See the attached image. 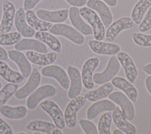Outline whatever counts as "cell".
Wrapping results in <instances>:
<instances>
[{
	"label": "cell",
	"instance_id": "obj_36",
	"mask_svg": "<svg viewBox=\"0 0 151 134\" xmlns=\"http://www.w3.org/2000/svg\"><path fill=\"white\" fill-rule=\"evenodd\" d=\"M132 38L134 43L139 46L151 47V34L134 32L132 34Z\"/></svg>",
	"mask_w": 151,
	"mask_h": 134
},
{
	"label": "cell",
	"instance_id": "obj_37",
	"mask_svg": "<svg viewBox=\"0 0 151 134\" xmlns=\"http://www.w3.org/2000/svg\"><path fill=\"white\" fill-rule=\"evenodd\" d=\"M80 125L86 134H97L98 130L94 123L88 119H80Z\"/></svg>",
	"mask_w": 151,
	"mask_h": 134
},
{
	"label": "cell",
	"instance_id": "obj_26",
	"mask_svg": "<svg viewBox=\"0 0 151 134\" xmlns=\"http://www.w3.org/2000/svg\"><path fill=\"white\" fill-rule=\"evenodd\" d=\"M26 128L29 130L40 131L47 134H63L61 130L55 124L41 120L31 121L27 125Z\"/></svg>",
	"mask_w": 151,
	"mask_h": 134
},
{
	"label": "cell",
	"instance_id": "obj_30",
	"mask_svg": "<svg viewBox=\"0 0 151 134\" xmlns=\"http://www.w3.org/2000/svg\"><path fill=\"white\" fill-rule=\"evenodd\" d=\"M113 90V86L111 83L107 82L103 84L98 89L89 91L84 97L90 102H96L102 99L106 98Z\"/></svg>",
	"mask_w": 151,
	"mask_h": 134
},
{
	"label": "cell",
	"instance_id": "obj_46",
	"mask_svg": "<svg viewBox=\"0 0 151 134\" xmlns=\"http://www.w3.org/2000/svg\"><path fill=\"white\" fill-rule=\"evenodd\" d=\"M113 133V134H123L124 133L122 130H120L119 129H116L114 130Z\"/></svg>",
	"mask_w": 151,
	"mask_h": 134
},
{
	"label": "cell",
	"instance_id": "obj_12",
	"mask_svg": "<svg viewBox=\"0 0 151 134\" xmlns=\"http://www.w3.org/2000/svg\"><path fill=\"white\" fill-rule=\"evenodd\" d=\"M67 73L70 79V86L68 91V96L70 99H72L79 96L81 91V76L78 69L74 66H68L67 68Z\"/></svg>",
	"mask_w": 151,
	"mask_h": 134
},
{
	"label": "cell",
	"instance_id": "obj_6",
	"mask_svg": "<svg viewBox=\"0 0 151 134\" xmlns=\"http://www.w3.org/2000/svg\"><path fill=\"white\" fill-rule=\"evenodd\" d=\"M110 100L117 104L127 120H131L134 117V107L131 100L124 93L116 91L109 95Z\"/></svg>",
	"mask_w": 151,
	"mask_h": 134
},
{
	"label": "cell",
	"instance_id": "obj_22",
	"mask_svg": "<svg viewBox=\"0 0 151 134\" xmlns=\"http://www.w3.org/2000/svg\"><path fill=\"white\" fill-rule=\"evenodd\" d=\"M14 48L18 51H34L40 53H47L48 49L46 45L37 39L23 38L17 43Z\"/></svg>",
	"mask_w": 151,
	"mask_h": 134
},
{
	"label": "cell",
	"instance_id": "obj_1",
	"mask_svg": "<svg viewBox=\"0 0 151 134\" xmlns=\"http://www.w3.org/2000/svg\"><path fill=\"white\" fill-rule=\"evenodd\" d=\"M79 11L81 16L92 28L95 40L102 41L105 37V27L97 13L93 9L86 6L80 8Z\"/></svg>",
	"mask_w": 151,
	"mask_h": 134
},
{
	"label": "cell",
	"instance_id": "obj_48",
	"mask_svg": "<svg viewBox=\"0 0 151 134\" xmlns=\"http://www.w3.org/2000/svg\"><path fill=\"white\" fill-rule=\"evenodd\" d=\"M19 133V134H21V133H25L24 132H19V133Z\"/></svg>",
	"mask_w": 151,
	"mask_h": 134
},
{
	"label": "cell",
	"instance_id": "obj_4",
	"mask_svg": "<svg viewBox=\"0 0 151 134\" xmlns=\"http://www.w3.org/2000/svg\"><path fill=\"white\" fill-rule=\"evenodd\" d=\"M120 63L114 55H112L107 63L106 68L101 73L93 75V80L97 84H103L110 81L117 74L120 69Z\"/></svg>",
	"mask_w": 151,
	"mask_h": 134
},
{
	"label": "cell",
	"instance_id": "obj_28",
	"mask_svg": "<svg viewBox=\"0 0 151 134\" xmlns=\"http://www.w3.org/2000/svg\"><path fill=\"white\" fill-rule=\"evenodd\" d=\"M0 76L8 83H19L25 79L21 73L12 70L2 60H0Z\"/></svg>",
	"mask_w": 151,
	"mask_h": 134
},
{
	"label": "cell",
	"instance_id": "obj_17",
	"mask_svg": "<svg viewBox=\"0 0 151 134\" xmlns=\"http://www.w3.org/2000/svg\"><path fill=\"white\" fill-rule=\"evenodd\" d=\"M15 15V7L8 0L3 2V15L0 23V32L6 33L11 30Z\"/></svg>",
	"mask_w": 151,
	"mask_h": 134
},
{
	"label": "cell",
	"instance_id": "obj_31",
	"mask_svg": "<svg viewBox=\"0 0 151 134\" xmlns=\"http://www.w3.org/2000/svg\"><path fill=\"white\" fill-rule=\"evenodd\" d=\"M35 39L41 41L47 45L52 51L60 53L61 44L59 40L51 33L45 31H37L34 34Z\"/></svg>",
	"mask_w": 151,
	"mask_h": 134
},
{
	"label": "cell",
	"instance_id": "obj_3",
	"mask_svg": "<svg viewBox=\"0 0 151 134\" xmlns=\"http://www.w3.org/2000/svg\"><path fill=\"white\" fill-rule=\"evenodd\" d=\"M57 92V89L51 84H45L37 87L28 96L27 106L29 109H34L41 100L45 98L55 96Z\"/></svg>",
	"mask_w": 151,
	"mask_h": 134
},
{
	"label": "cell",
	"instance_id": "obj_29",
	"mask_svg": "<svg viewBox=\"0 0 151 134\" xmlns=\"http://www.w3.org/2000/svg\"><path fill=\"white\" fill-rule=\"evenodd\" d=\"M25 17L28 25L37 31H47L52 26L51 22L40 19L31 9L27 11Z\"/></svg>",
	"mask_w": 151,
	"mask_h": 134
},
{
	"label": "cell",
	"instance_id": "obj_45",
	"mask_svg": "<svg viewBox=\"0 0 151 134\" xmlns=\"http://www.w3.org/2000/svg\"><path fill=\"white\" fill-rule=\"evenodd\" d=\"M110 6H115L117 5V0H101Z\"/></svg>",
	"mask_w": 151,
	"mask_h": 134
},
{
	"label": "cell",
	"instance_id": "obj_11",
	"mask_svg": "<svg viewBox=\"0 0 151 134\" xmlns=\"http://www.w3.org/2000/svg\"><path fill=\"white\" fill-rule=\"evenodd\" d=\"M100 60L97 57L87 59L84 63L81 70V80L84 87L87 89H92L94 86L93 80V71L99 64Z\"/></svg>",
	"mask_w": 151,
	"mask_h": 134
},
{
	"label": "cell",
	"instance_id": "obj_13",
	"mask_svg": "<svg viewBox=\"0 0 151 134\" xmlns=\"http://www.w3.org/2000/svg\"><path fill=\"white\" fill-rule=\"evenodd\" d=\"M86 4L87 7L98 12L104 27L108 28L112 23L113 15L106 4L101 0H88Z\"/></svg>",
	"mask_w": 151,
	"mask_h": 134
},
{
	"label": "cell",
	"instance_id": "obj_7",
	"mask_svg": "<svg viewBox=\"0 0 151 134\" xmlns=\"http://www.w3.org/2000/svg\"><path fill=\"white\" fill-rule=\"evenodd\" d=\"M43 76L55 79L60 85L65 90H68L70 86V79L65 70L57 65L45 66L41 69Z\"/></svg>",
	"mask_w": 151,
	"mask_h": 134
},
{
	"label": "cell",
	"instance_id": "obj_8",
	"mask_svg": "<svg viewBox=\"0 0 151 134\" xmlns=\"http://www.w3.org/2000/svg\"><path fill=\"white\" fill-rule=\"evenodd\" d=\"M41 74L37 68H33L27 83L15 91L14 94L15 98L23 99L28 97L38 87L41 81Z\"/></svg>",
	"mask_w": 151,
	"mask_h": 134
},
{
	"label": "cell",
	"instance_id": "obj_47",
	"mask_svg": "<svg viewBox=\"0 0 151 134\" xmlns=\"http://www.w3.org/2000/svg\"><path fill=\"white\" fill-rule=\"evenodd\" d=\"M1 87H2V84H1V81H0V89L1 88Z\"/></svg>",
	"mask_w": 151,
	"mask_h": 134
},
{
	"label": "cell",
	"instance_id": "obj_42",
	"mask_svg": "<svg viewBox=\"0 0 151 134\" xmlns=\"http://www.w3.org/2000/svg\"><path fill=\"white\" fill-rule=\"evenodd\" d=\"M8 59V55L7 51L2 47H0V60L7 61Z\"/></svg>",
	"mask_w": 151,
	"mask_h": 134
},
{
	"label": "cell",
	"instance_id": "obj_10",
	"mask_svg": "<svg viewBox=\"0 0 151 134\" xmlns=\"http://www.w3.org/2000/svg\"><path fill=\"white\" fill-rule=\"evenodd\" d=\"M41 109L48 113L53 120L55 125L62 129L65 127V122L64 114L58 106L53 101L50 100H44L40 103Z\"/></svg>",
	"mask_w": 151,
	"mask_h": 134
},
{
	"label": "cell",
	"instance_id": "obj_23",
	"mask_svg": "<svg viewBox=\"0 0 151 134\" xmlns=\"http://www.w3.org/2000/svg\"><path fill=\"white\" fill-rule=\"evenodd\" d=\"M112 119L116 126L124 133L134 134L136 132V128L135 126L127 122L119 107H116L113 110Z\"/></svg>",
	"mask_w": 151,
	"mask_h": 134
},
{
	"label": "cell",
	"instance_id": "obj_43",
	"mask_svg": "<svg viewBox=\"0 0 151 134\" xmlns=\"http://www.w3.org/2000/svg\"><path fill=\"white\" fill-rule=\"evenodd\" d=\"M145 86L147 90L151 94V75L146 77L145 80Z\"/></svg>",
	"mask_w": 151,
	"mask_h": 134
},
{
	"label": "cell",
	"instance_id": "obj_38",
	"mask_svg": "<svg viewBox=\"0 0 151 134\" xmlns=\"http://www.w3.org/2000/svg\"><path fill=\"white\" fill-rule=\"evenodd\" d=\"M138 28L140 32H146L151 29V6L149 7L144 19L139 24Z\"/></svg>",
	"mask_w": 151,
	"mask_h": 134
},
{
	"label": "cell",
	"instance_id": "obj_18",
	"mask_svg": "<svg viewBox=\"0 0 151 134\" xmlns=\"http://www.w3.org/2000/svg\"><path fill=\"white\" fill-rule=\"evenodd\" d=\"M116 57L124 70L127 79L133 83L137 76V70L133 60L128 54L123 51L119 52Z\"/></svg>",
	"mask_w": 151,
	"mask_h": 134
},
{
	"label": "cell",
	"instance_id": "obj_27",
	"mask_svg": "<svg viewBox=\"0 0 151 134\" xmlns=\"http://www.w3.org/2000/svg\"><path fill=\"white\" fill-rule=\"evenodd\" d=\"M0 113L8 119H20L26 116L27 109L22 105L11 106L4 104L0 106Z\"/></svg>",
	"mask_w": 151,
	"mask_h": 134
},
{
	"label": "cell",
	"instance_id": "obj_39",
	"mask_svg": "<svg viewBox=\"0 0 151 134\" xmlns=\"http://www.w3.org/2000/svg\"><path fill=\"white\" fill-rule=\"evenodd\" d=\"M11 127L5 120L0 117V134H13Z\"/></svg>",
	"mask_w": 151,
	"mask_h": 134
},
{
	"label": "cell",
	"instance_id": "obj_16",
	"mask_svg": "<svg viewBox=\"0 0 151 134\" xmlns=\"http://www.w3.org/2000/svg\"><path fill=\"white\" fill-rule=\"evenodd\" d=\"M7 53L8 57L17 64L24 78H28L32 69L30 61L26 55L17 50H11L8 51Z\"/></svg>",
	"mask_w": 151,
	"mask_h": 134
},
{
	"label": "cell",
	"instance_id": "obj_21",
	"mask_svg": "<svg viewBox=\"0 0 151 134\" xmlns=\"http://www.w3.org/2000/svg\"><path fill=\"white\" fill-rule=\"evenodd\" d=\"M25 55L31 63L44 66L52 64L57 60L58 57L57 53L55 51L40 53L34 51H28L26 52Z\"/></svg>",
	"mask_w": 151,
	"mask_h": 134
},
{
	"label": "cell",
	"instance_id": "obj_41",
	"mask_svg": "<svg viewBox=\"0 0 151 134\" xmlns=\"http://www.w3.org/2000/svg\"><path fill=\"white\" fill-rule=\"evenodd\" d=\"M70 5L73 6L81 7L86 5L87 1V0H65Z\"/></svg>",
	"mask_w": 151,
	"mask_h": 134
},
{
	"label": "cell",
	"instance_id": "obj_40",
	"mask_svg": "<svg viewBox=\"0 0 151 134\" xmlns=\"http://www.w3.org/2000/svg\"><path fill=\"white\" fill-rule=\"evenodd\" d=\"M41 0H24V9L28 11L34 8Z\"/></svg>",
	"mask_w": 151,
	"mask_h": 134
},
{
	"label": "cell",
	"instance_id": "obj_20",
	"mask_svg": "<svg viewBox=\"0 0 151 134\" xmlns=\"http://www.w3.org/2000/svg\"><path fill=\"white\" fill-rule=\"evenodd\" d=\"M36 15L40 19L47 22L61 23L68 18V9H63L51 11L40 9L37 11Z\"/></svg>",
	"mask_w": 151,
	"mask_h": 134
},
{
	"label": "cell",
	"instance_id": "obj_25",
	"mask_svg": "<svg viewBox=\"0 0 151 134\" xmlns=\"http://www.w3.org/2000/svg\"><path fill=\"white\" fill-rule=\"evenodd\" d=\"M116 105L111 100L104 99L97 100L92 104L87 109V118L91 120L95 118L99 113L104 111H113L116 108Z\"/></svg>",
	"mask_w": 151,
	"mask_h": 134
},
{
	"label": "cell",
	"instance_id": "obj_33",
	"mask_svg": "<svg viewBox=\"0 0 151 134\" xmlns=\"http://www.w3.org/2000/svg\"><path fill=\"white\" fill-rule=\"evenodd\" d=\"M112 120V113L110 111L104 113L100 118L98 123V133L111 134L110 126Z\"/></svg>",
	"mask_w": 151,
	"mask_h": 134
},
{
	"label": "cell",
	"instance_id": "obj_14",
	"mask_svg": "<svg viewBox=\"0 0 151 134\" xmlns=\"http://www.w3.org/2000/svg\"><path fill=\"white\" fill-rule=\"evenodd\" d=\"M68 16L73 26L84 35H90L93 34L91 26L86 23L82 19L78 7L73 6L68 10Z\"/></svg>",
	"mask_w": 151,
	"mask_h": 134
},
{
	"label": "cell",
	"instance_id": "obj_2",
	"mask_svg": "<svg viewBox=\"0 0 151 134\" xmlns=\"http://www.w3.org/2000/svg\"><path fill=\"white\" fill-rule=\"evenodd\" d=\"M50 32L56 35L65 37L73 43L81 45L84 42V37L76 28L65 24H55L49 30Z\"/></svg>",
	"mask_w": 151,
	"mask_h": 134
},
{
	"label": "cell",
	"instance_id": "obj_9",
	"mask_svg": "<svg viewBox=\"0 0 151 134\" xmlns=\"http://www.w3.org/2000/svg\"><path fill=\"white\" fill-rule=\"evenodd\" d=\"M135 24L131 18L128 17H122L110 25L106 32L105 37L108 41H113L121 31L130 29Z\"/></svg>",
	"mask_w": 151,
	"mask_h": 134
},
{
	"label": "cell",
	"instance_id": "obj_44",
	"mask_svg": "<svg viewBox=\"0 0 151 134\" xmlns=\"http://www.w3.org/2000/svg\"><path fill=\"white\" fill-rule=\"evenodd\" d=\"M143 71L147 74L151 75V63L147 64L142 67Z\"/></svg>",
	"mask_w": 151,
	"mask_h": 134
},
{
	"label": "cell",
	"instance_id": "obj_15",
	"mask_svg": "<svg viewBox=\"0 0 151 134\" xmlns=\"http://www.w3.org/2000/svg\"><path fill=\"white\" fill-rule=\"evenodd\" d=\"M88 44L91 51L97 54L113 55L120 51V47L114 43L91 40L88 41Z\"/></svg>",
	"mask_w": 151,
	"mask_h": 134
},
{
	"label": "cell",
	"instance_id": "obj_19",
	"mask_svg": "<svg viewBox=\"0 0 151 134\" xmlns=\"http://www.w3.org/2000/svg\"><path fill=\"white\" fill-rule=\"evenodd\" d=\"M14 24L17 31L21 36L29 38L34 35L35 30L27 23L25 12L24 8H19L15 12Z\"/></svg>",
	"mask_w": 151,
	"mask_h": 134
},
{
	"label": "cell",
	"instance_id": "obj_34",
	"mask_svg": "<svg viewBox=\"0 0 151 134\" xmlns=\"http://www.w3.org/2000/svg\"><path fill=\"white\" fill-rule=\"evenodd\" d=\"M18 88V85L17 83H9L5 84L0 90V106L5 104L8 99L15 94Z\"/></svg>",
	"mask_w": 151,
	"mask_h": 134
},
{
	"label": "cell",
	"instance_id": "obj_5",
	"mask_svg": "<svg viewBox=\"0 0 151 134\" xmlns=\"http://www.w3.org/2000/svg\"><path fill=\"white\" fill-rule=\"evenodd\" d=\"M87 102L85 97L78 96L68 103L64 111V117L65 125L70 128H74L77 124V113L78 110Z\"/></svg>",
	"mask_w": 151,
	"mask_h": 134
},
{
	"label": "cell",
	"instance_id": "obj_35",
	"mask_svg": "<svg viewBox=\"0 0 151 134\" xmlns=\"http://www.w3.org/2000/svg\"><path fill=\"white\" fill-rule=\"evenodd\" d=\"M21 39V35L18 32H0V45H11L15 44Z\"/></svg>",
	"mask_w": 151,
	"mask_h": 134
},
{
	"label": "cell",
	"instance_id": "obj_32",
	"mask_svg": "<svg viewBox=\"0 0 151 134\" xmlns=\"http://www.w3.org/2000/svg\"><path fill=\"white\" fill-rule=\"evenodd\" d=\"M151 6V0H139L134 6L131 17L136 24L139 25L142 21L144 14Z\"/></svg>",
	"mask_w": 151,
	"mask_h": 134
},
{
	"label": "cell",
	"instance_id": "obj_24",
	"mask_svg": "<svg viewBox=\"0 0 151 134\" xmlns=\"http://www.w3.org/2000/svg\"><path fill=\"white\" fill-rule=\"evenodd\" d=\"M111 83L113 86L122 90L132 102L136 101L137 91L129 80L121 77H114L111 79Z\"/></svg>",
	"mask_w": 151,
	"mask_h": 134
}]
</instances>
